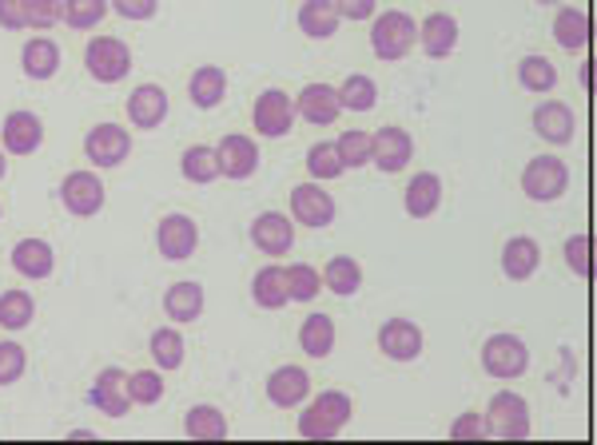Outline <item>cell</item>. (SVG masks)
Segmentation results:
<instances>
[{
    "instance_id": "11a10c76",
    "label": "cell",
    "mask_w": 597,
    "mask_h": 445,
    "mask_svg": "<svg viewBox=\"0 0 597 445\" xmlns=\"http://www.w3.org/2000/svg\"><path fill=\"white\" fill-rule=\"evenodd\" d=\"M537 4H557V0H537Z\"/></svg>"
},
{
    "instance_id": "f907efd6",
    "label": "cell",
    "mask_w": 597,
    "mask_h": 445,
    "mask_svg": "<svg viewBox=\"0 0 597 445\" xmlns=\"http://www.w3.org/2000/svg\"><path fill=\"white\" fill-rule=\"evenodd\" d=\"M0 29L4 32L29 29V4L24 0H0Z\"/></svg>"
},
{
    "instance_id": "8992f818",
    "label": "cell",
    "mask_w": 597,
    "mask_h": 445,
    "mask_svg": "<svg viewBox=\"0 0 597 445\" xmlns=\"http://www.w3.org/2000/svg\"><path fill=\"white\" fill-rule=\"evenodd\" d=\"M522 191L534 203H557L569 191V168L557 156H534L522 168Z\"/></svg>"
},
{
    "instance_id": "7a4b0ae2",
    "label": "cell",
    "mask_w": 597,
    "mask_h": 445,
    "mask_svg": "<svg viewBox=\"0 0 597 445\" xmlns=\"http://www.w3.org/2000/svg\"><path fill=\"white\" fill-rule=\"evenodd\" d=\"M418 49V20L402 9H387L370 17V52L383 64H398Z\"/></svg>"
},
{
    "instance_id": "74e56055",
    "label": "cell",
    "mask_w": 597,
    "mask_h": 445,
    "mask_svg": "<svg viewBox=\"0 0 597 445\" xmlns=\"http://www.w3.org/2000/svg\"><path fill=\"white\" fill-rule=\"evenodd\" d=\"M517 84L530 96H549L557 88V64H549V56H522L517 60Z\"/></svg>"
},
{
    "instance_id": "30bf717a",
    "label": "cell",
    "mask_w": 597,
    "mask_h": 445,
    "mask_svg": "<svg viewBox=\"0 0 597 445\" xmlns=\"http://www.w3.org/2000/svg\"><path fill=\"white\" fill-rule=\"evenodd\" d=\"M84 156L96 171H112L119 163H128L132 156V131L119 128V124H96V128L84 136Z\"/></svg>"
},
{
    "instance_id": "f1b7e54d",
    "label": "cell",
    "mask_w": 597,
    "mask_h": 445,
    "mask_svg": "<svg viewBox=\"0 0 597 445\" xmlns=\"http://www.w3.org/2000/svg\"><path fill=\"white\" fill-rule=\"evenodd\" d=\"M554 40L557 49L566 52H586L589 40H594V29H589L586 9H574V4H562L554 12Z\"/></svg>"
},
{
    "instance_id": "8fae6325",
    "label": "cell",
    "mask_w": 597,
    "mask_h": 445,
    "mask_svg": "<svg viewBox=\"0 0 597 445\" xmlns=\"http://www.w3.org/2000/svg\"><path fill=\"white\" fill-rule=\"evenodd\" d=\"M199 247V227L196 219L184 215V211H171L156 223V251L168 263H188Z\"/></svg>"
},
{
    "instance_id": "3957f363",
    "label": "cell",
    "mask_w": 597,
    "mask_h": 445,
    "mask_svg": "<svg viewBox=\"0 0 597 445\" xmlns=\"http://www.w3.org/2000/svg\"><path fill=\"white\" fill-rule=\"evenodd\" d=\"M482 417H486V434L502 437V442H522V437H530V430H534V422H530V402L517 394V390H498Z\"/></svg>"
},
{
    "instance_id": "52a82bcc",
    "label": "cell",
    "mask_w": 597,
    "mask_h": 445,
    "mask_svg": "<svg viewBox=\"0 0 597 445\" xmlns=\"http://www.w3.org/2000/svg\"><path fill=\"white\" fill-rule=\"evenodd\" d=\"M60 203L72 219H92L104 211L108 203V191H104V179L96 171H69L60 179Z\"/></svg>"
},
{
    "instance_id": "ab89813d",
    "label": "cell",
    "mask_w": 597,
    "mask_h": 445,
    "mask_svg": "<svg viewBox=\"0 0 597 445\" xmlns=\"http://www.w3.org/2000/svg\"><path fill=\"white\" fill-rule=\"evenodd\" d=\"M283 275H287V295L291 303H315L318 295H323V275H318V267H311V263H291V267H283Z\"/></svg>"
},
{
    "instance_id": "b9f144b4",
    "label": "cell",
    "mask_w": 597,
    "mask_h": 445,
    "mask_svg": "<svg viewBox=\"0 0 597 445\" xmlns=\"http://www.w3.org/2000/svg\"><path fill=\"white\" fill-rule=\"evenodd\" d=\"M343 159H338V148L335 139H318V144H311L307 151V176L318 179V183H331V179L343 176Z\"/></svg>"
},
{
    "instance_id": "603a6c76",
    "label": "cell",
    "mask_w": 597,
    "mask_h": 445,
    "mask_svg": "<svg viewBox=\"0 0 597 445\" xmlns=\"http://www.w3.org/2000/svg\"><path fill=\"white\" fill-rule=\"evenodd\" d=\"M311 398V374L303 367H279L268 378V402L279 410H298Z\"/></svg>"
},
{
    "instance_id": "d6a6232c",
    "label": "cell",
    "mask_w": 597,
    "mask_h": 445,
    "mask_svg": "<svg viewBox=\"0 0 597 445\" xmlns=\"http://www.w3.org/2000/svg\"><path fill=\"white\" fill-rule=\"evenodd\" d=\"M318 275H323V290H331L338 298H355L363 290V263L350 255H335Z\"/></svg>"
},
{
    "instance_id": "c3c4849f",
    "label": "cell",
    "mask_w": 597,
    "mask_h": 445,
    "mask_svg": "<svg viewBox=\"0 0 597 445\" xmlns=\"http://www.w3.org/2000/svg\"><path fill=\"white\" fill-rule=\"evenodd\" d=\"M450 437H454V442H482V437H490L486 434V417L474 414V410L458 414L454 426H450Z\"/></svg>"
},
{
    "instance_id": "f6af8a7d",
    "label": "cell",
    "mask_w": 597,
    "mask_h": 445,
    "mask_svg": "<svg viewBox=\"0 0 597 445\" xmlns=\"http://www.w3.org/2000/svg\"><path fill=\"white\" fill-rule=\"evenodd\" d=\"M562 255H566V267L574 271L577 278L594 275V239L589 235H569L566 247H562Z\"/></svg>"
},
{
    "instance_id": "83f0119b",
    "label": "cell",
    "mask_w": 597,
    "mask_h": 445,
    "mask_svg": "<svg viewBox=\"0 0 597 445\" xmlns=\"http://www.w3.org/2000/svg\"><path fill=\"white\" fill-rule=\"evenodd\" d=\"M188 96L199 112H216L223 99H228V72L219 64H203V68L191 72L188 80Z\"/></svg>"
},
{
    "instance_id": "44dd1931",
    "label": "cell",
    "mask_w": 597,
    "mask_h": 445,
    "mask_svg": "<svg viewBox=\"0 0 597 445\" xmlns=\"http://www.w3.org/2000/svg\"><path fill=\"white\" fill-rule=\"evenodd\" d=\"M168 108H171L168 92L159 88V84H139L128 96V124L139 131H156L168 119Z\"/></svg>"
},
{
    "instance_id": "ee69618b",
    "label": "cell",
    "mask_w": 597,
    "mask_h": 445,
    "mask_svg": "<svg viewBox=\"0 0 597 445\" xmlns=\"http://www.w3.org/2000/svg\"><path fill=\"white\" fill-rule=\"evenodd\" d=\"M338 159H343V168L355 171V168H367L370 163V131L363 128H347L343 136L335 139Z\"/></svg>"
},
{
    "instance_id": "4dcf8cb0",
    "label": "cell",
    "mask_w": 597,
    "mask_h": 445,
    "mask_svg": "<svg viewBox=\"0 0 597 445\" xmlns=\"http://www.w3.org/2000/svg\"><path fill=\"white\" fill-rule=\"evenodd\" d=\"M184 434L191 437V442H223V437L231 434L228 417H223V410L211 406V402H199V406H191L188 414H184Z\"/></svg>"
},
{
    "instance_id": "cb8c5ba5",
    "label": "cell",
    "mask_w": 597,
    "mask_h": 445,
    "mask_svg": "<svg viewBox=\"0 0 597 445\" xmlns=\"http://www.w3.org/2000/svg\"><path fill=\"white\" fill-rule=\"evenodd\" d=\"M438 208H442V179H438L434 171L410 176L407 191H402V211H407L410 219H430L438 215Z\"/></svg>"
},
{
    "instance_id": "7c38bea8",
    "label": "cell",
    "mask_w": 597,
    "mask_h": 445,
    "mask_svg": "<svg viewBox=\"0 0 597 445\" xmlns=\"http://www.w3.org/2000/svg\"><path fill=\"white\" fill-rule=\"evenodd\" d=\"M375 342L383 350V358H390V362H418L422 347H427V335H422V327H418L415 318H387L378 327Z\"/></svg>"
},
{
    "instance_id": "d6986e66",
    "label": "cell",
    "mask_w": 597,
    "mask_h": 445,
    "mask_svg": "<svg viewBox=\"0 0 597 445\" xmlns=\"http://www.w3.org/2000/svg\"><path fill=\"white\" fill-rule=\"evenodd\" d=\"M124 378H128V370H119V367H108L96 374V382H92V390H88V402L100 410V414H108V417L132 414V398H128V390H124Z\"/></svg>"
},
{
    "instance_id": "db71d44e",
    "label": "cell",
    "mask_w": 597,
    "mask_h": 445,
    "mask_svg": "<svg viewBox=\"0 0 597 445\" xmlns=\"http://www.w3.org/2000/svg\"><path fill=\"white\" fill-rule=\"evenodd\" d=\"M4 176H9V151L0 148V179H4Z\"/></svg>"
},
{
    "instance_id": "681fc988",
    "label": "cell",
    "mask_w": 597,
    "mask_h": 445,
    "mask_svg": "<svg viewBox=\"0 0 597 445\" xmlns=\"http://www.w3.org/2000/svg\"><path fill=\"white\" fill-rule=\"evenodd\" d=\"M108 9H116V17L144 24V20H151L159 12V0H108Z\"/></svg>"
},
{
    "instance_id": "d4e9b609",
    "label": "cell",
    "mask_w": 597,
    "mask_h": 445,
    "mask_svg": "<svg viewBox=\"0 0 597 445\" xmlns=\"http://www.w3.org/2000/svg\"><path fill=\"white\" fill-rule=\"evenodd\" d=\"M20 72L36 84L52 80L60 72V44L52 36H32L24 40V49H20Z\"/></svg>"
},
{
    "instance_id": "836d02e7",
    "label": "cell",
    "mask_w": 597,
    "mask_h": 445,
    "mask_svg": "<svg viewBox=\"0 0 597 445\" xmlns=\"http://www.w3.org/2000/svg\"><path fill=\"white\" fill-rule=\"evenodd\" d=\"M148 350H151V362H156V370H179V367H184V358H188V342H184V335H179L176 322H171V327L151 330Z\"/></svg>"
},
{
    "instance_id": "e0dca14e",
    "label": "cell",
    "mask_w": 597,
    "mask_h": 445,
    "mask_svg": "<svg viewBox=\"0 0 597 445\" xmlns=\"http://www.w3.org/2000/svg\"><path fill=\"white\" fill-rule=\"evenodd\" d=\"M530 124H534L537 139H546L554 148H566V144H574V136H577V116L569 104H562V99H542L534 108V116H530Z\"/></svg>"
},
{
    "instance_id": "f546056e",
    "label": "cell",
    "mask_w": 597,
    "mask_h": 445,
    "mask_svg": "<svg viewBox=\"0 0 597 445\" xmlns=\"http://www.w3.org/2000/svg\"><path fill=\"white\" fill-rule=\"evenodd\" d=\"M251 303L259 310H283L291 307V295H287V275L279 263H268V267H259L255 278H251Z\"/></svg>"
},
{
    "instance_id": "ffe728a7",
    "label": "cell",
    "mask_w": 597,
    "mask_h": 445,
    "mask_svg": "<svg viewBox=\"0 0 597 445\" xmlns=\"http://www.w3.org/2000/svg\"><path fill=\"white\" fill-rule=\"evenodd\" d=\"M498 263H502V275H506L510 283H530V278L537 275V267H542V247H537V239L530 235H510L506 243H502Z\"/></svg>"
},
{
    "instance_id": "8d00e7d4",
    "label": "cell",
    "mask_w": 597,
    "mask_h": 445,
    "mask_svg": "<svg viewBox=\"0 0 597 445\" xmlns=\"http://www.w3.org/2000/svg\"><path fill=\"white\" fill-rule=\"evenodd\" d=\"M32 318H36V298L29 290H4L0 295V330H9V335H20V330L32 327Z\"/></svg>"
},
{
    "instance_id": "484cf974",
    "label": "cell",
    "mask_w": 597,
    "mask_h": 445,
    "mask_svg": "<svg viewBox=\"0 0 597 445\" xmlns=\"http://www.w3.org/2000/svg\"><path fill=\"white\" fill-rule=\"evenodd\" d=\"M12 271L20 278H49L56 271V251L44 239H20L12 247Z\"/></svg>"
},
{
    "instance_id": "7dc6e473",
    "label": "cell",
    "mask_w": 597,
    "mask_h": 445,
    "mask_svg": "<svg viewBox=\"0 0 597 445\" xmlns=\"http://www.w3.org/2000/svg\"><path fill=\"white\" fill-rule=\"evenodd\" d=\"M29 4V29L49 32L64 20V0H24Z\"/></svg>"
},
{
    "instance_id": "1f68e13d",
    "label": "cell",
    "mask_w": 597,
    "mask_h": 445,
    "mask_svg": "<svg viewBox=\"0 0 597 445\" xmlns=\"http://www.w3.org/2000/svg\"><path fill=\"white\" fill-rule=\"evenodd\" d=\"M295 20H298V32L307 40H331L338 32L335 0H303Z\"/></svg>"
},
{
    "instance_id": "60d3db41",
    "label": "cell",
    "mask_w": 597,
    "mask_h": 445,
    "mask_svg": "<svg viewBox=\"0 0 597 445\" xmlns=\"http://www.w3.org/2000/svg\"><path fill=\"white\" fill-rule=\"evenodd\" d=\"M124 390H128L132 406H156V402H164V374L159 370H132L128 378H124Z\"/></svg>"
},
{
    "instance_id": "7402d4cb",
    "label": "cell",
    "mask_w": 597,
    "mask_h": 445,
    "mask_svg": "<svg viewBox=\"0 0 597 445\" xmlns=\"http://www.w3.org/2000/svg\"><path fill=\"white\" fill-rule=\"evenodd\" d=\"M458 40H462V32H458V20L450 12H430L427 20H418V44L430 60L454 56Z\"/></svg>"
},
{
    "instance_id": "4316f807",
    "label": "cell",
    "mask_w": 597,
    "mask_h": 445,
    "mask_svg": "<svg viewBox=\"0 0 597 445\" xmlns=\"http://www.w3.org/2000/svg\"><path fill=\"white\" fill-rule=\"evenodd\" d=\"M203 307H208V295H203L199 283H171V287L164 290V315H168L176 327L196 322V318L203 315Z\"/></svg>"
},
{
    "instance_id": "6da1fadb",
    "label": "cell",
    "mask_w": 597,
    "mask_h": 445,
    "mask_svg": "<svg viewBox=\"0 0 597 445\" xmlns=\"http://www.w3.org/2000/svg\"><path fill=\"white\" fill-rule=\"evenodd\" d=\"M350 414H355V402L343 390H323V394L307 398L303 402V414H298V437L307 442H331L347 430Z\"/></svg>"
},
{
    "instance_id": "277c9868",
    "label": "cell",
    "mask_w": 597,
    "mask_h": 445,
    "mask_svg": "<svg viewBox=\"0 0 597 445\" xmlns=\"http://www.w3.org/2000/svg\"><path fill=\"white\" fill-rule=\"evenodd\" d=\"M482 370L498 382H517L530 370V347L517 335L502 330L482 342Z\"/></svg>"
},
{
    "instance_id": "f5cc1de1",
    "label": "cell",
    "mask_w": 597,
    "mask_h": 445,
    "mask_svg": "<svg viewBox=\"0 0 597 445\" xmlns=\"http://www.w3.org/2000/svg\"><path fill=\"white\" fill-rule=\"evenodd\" d=\"M577 76H582V88H594V76H589V64H582V72H577Z\"/></svg>"
},
{
    "instance_id": "ba28073f",
    "label": "cell",
    "mask_w": 597,
    "mask_h": 445,
    "mask_svg": "<svg viewBox=\"0 0 597 445\" xmlns=\"http://www.w3.org/2000/svg\"><path fill=\"white\" fill-rule=\"evenodd\" d=\"M295 99L283 88H268L255 96V108H251V128L263 139H283L295 128Z\"/></svg>"
},
{
    "instance_id": "ac0fdd59",
    "label": "cell",
    "mask_w": 597,
    "mask_h": 445,
    "mask_svg": "<svg viewBox=\"0 0 597 445\" xmlns=\"http://www.w3.org/2000/svg\"><path fill=\"white\" fill-rule=\"evenodd\" d=\"M338 112H343V104H338V88L335 84H323V80L307 84V88L295 96V116L307 119V124H315V128H331V124L338 119Z\"/></svg>"
},
{
    "instance_id": "5b68a950",
    "label": "cell",
    "mask_w": 597,
    "mask_h": 445,
    "mask_svg": "<svg viewBox=\"0 0 597 445\" xmlns=\"http://www.w3.org/2000/svg\"><path fill=\"white\" fill-rule=\"evenodd\" d=\"M84 68L96 84H119L132 72V49L119 36H92L84 49Z\"/></svg>"
},
{
    "instance_id": "9f6ffc18",
    "label": "cell",
    "mask_w": 597,
    "mask_h": 445,
    "mask_svg": "<svg viewBox=\"0 0 597 445\" xmlns=\"http://www.w3.org/2000/svg\"><path fill=\"white\" fill-rule=\"evenodd\" d=\"M0 219H4V208H0Z\"/></svg>"
},
{
    "instance_id": "f35d334b",
    "label": "cell",
    "mask_w": 597,
    "mask_h": 445,
    "mask_svg": "<svg viewBox=\"0 0 597 445\" xmlns=\"http://www.w3.org/2000/svg\"><path fill=\"white\" fill-rule=\"evenodd\" d=\"M338 104H343V112L378 108V84L367 76V72H350V76L338 84Z\"/></svg>"
},
{
    "instance_id": "d590c367",
    "label": "cell",
    "mask_w": 597,
    "mask_h": 445,
    "mask_svg": "<svg viewBox=\"0 0 597 445\" xmlns=\"http://www.w3.org/2000/svg\"><path fill=\"white\" fill-rule=\"evenodd\" d=\"M335 318L331 315H311L303 318V327H298V347H303V354L307 358H327L331 350H335Z\"/></svg>"
},
{
    "instance_id": "4fadbf2b",
    "label": "cell",
    "mask_w": 597,
    "mask_h": 445,
    "mask_svg": "<svg viewBox=\"0 0 597 445\" xmlns=\"http://www.w3.org/2000/svg\"><path fill=\"white\" fill-rule=\"evenodd\" d=\"M335 215H338L335 195H331L318 179L298 183V188L291 191V219H295L298 227H327V223H335Z\"/></svg>"
},
{
    "instance_id": "2e32d148",
    "label": "cell",
    "mask_w": 597,
    "mask_h": 445,
    "mask_svg": "<svg viewBox=\"0 0 597 445\" xmlns=\"http://www.w3.org/2000/svg\"><path fill=\"white\" fill-rule=\"evenodd\" d=\"M40 144H44V119L36 116V112L29 108H17L4 116V128H0V148L9 151V156H32V151H40Z\"/></svg>"
},
{
    "instance_id": "7bdbcfd3",
    "label": "cell",
    "mask_w": 597,
    "mask_h": 445,
    "mask_svg": "<svg viewBox=\"0 0 597 445\" xmlns=\"http://www.w3.org/2000/svg\"><path fill=\"white\" fill-rule=\"evenodd\" d=\"M104 17H108V0H64V24L76 32L100 29Z\"/></svg>"
},
{
    "instance_id": "5bb4252c",
    "label": "cell",
    "mask_w": 597,
    "mask_h": 445,
    "mask_svg": "<svg viewBox=\"0 0 597 445\" xmlns=\"http://www.w3.org/2000/svg\"><path fill=\"white\" fill-rule=\"evenodd\" d=\"M410 159H415V136L407 128H378L370 136V163H375L383 176H398L402 168H410Z\"/></svg>"
},
{
    "instance_id": "bcb514c9",
    "label": "cell",
    "mask_w": 597,
    "mask_h": 445,
    "mask_svg": "<svg viewBox=\"0 0 597 445\" xmlns=\"http://www.w3.org/2000/svg\"><path fill=\"white\" fill-rule=\"evenodd\" d=\"M24 370H29V354H24V347L20 342H0V386H12V382H20L24 378Z\"/></svg>"
},
{
    "instance_id": "9c48e42d",
    "label": "cell",
    "mask_w": 597,
    "mask_h": 445,
    "mask_svg": "<svg viewBox=\"0 0 597 445\" xmlns=\"http://www.w3.org/2000/svg\"><path fill=\"white\" fill-rule=\"evenodd\" d=\"M248 239L259 255L283 258V255H291V247H295V219L283 215V211H259V215L251 219Z\"/></svg>"
},
{
    "instance_id": "816d5d0a",
    "label": "cell",
    "mask_w": 597,
    "mask_h": 445,
    "mask_svg": "<svg viewBox=\"0 0 597 445\" xmlns=\"http://www.w3.org/2000/svg\"><path fill=\"white\" fill-rule=\"evenodd\" d=\"M338 20H370L378 12V0H335Z\"/></svg>"
},
{
    "instance_id": "e575fe53",
    "label": "cell",
    "mask_w": 597,
    "mask_h": 445,
    "mask_svg": "<svg viewBox=\"0 0 597 445\" xmlns=\"http://www.w3.org/2000/svg\"><path fill=\"white\" fill-rule=\"evenodd\" d=\"M179 176L188 179V183H196V188L216 183L219 179L216 148H208V144H191V148H184V156H179Z\"/></svg>"
},
{
    "instance_id": "9a60e30c",
    "label": "cell",
    "mask_w": 597,
    "mask_h": 445,
    "mask_svg": "<svg viewBox=\"0 0 597 445\" xmlns=\"http://www.w3.org/2000/svg\"><path fill=\"white\" fill-rule=\"evenodd\" d=\"M216 159H219V179H231V183H248L259 171V144L251 136H223L216 144Z\"/></svg>"
}]
</instances>
